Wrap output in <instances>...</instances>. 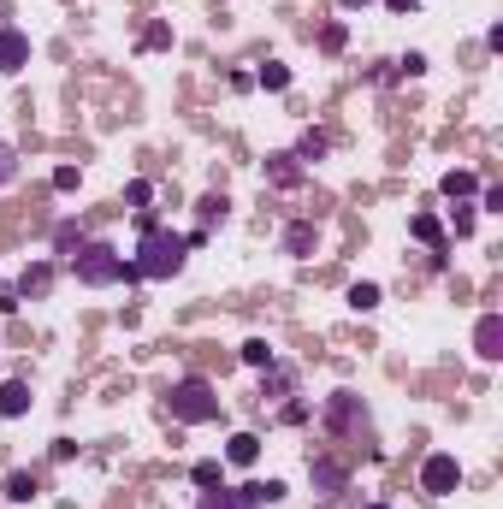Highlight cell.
Listing matches in <instances>:
<instances>
[{"label": "cell", "instance_id": "52a82bcc", "mask_svg": "<svg viewBox=\"0 0 503 509\" xmlns=\"http://www.w3.org/2000/svg\"><path fill=\"white\" fill-rule=\"evenodd\" d=\"M474 356L479 361L503 356V314H479V320H474Z\"/></svg>", "mask_w": 503, "mask_h": 509}, {"label": "cell", "instance_id": "9c48e42d", "mask_svg": "<svg viewBox=\"0 0 503 509\" xmlns=\"http://www.w3.org/2000/svg\"><path fill=\"white\" fill-rule=\"evenodd\" d=\"M308 480L320 485V497H338L343 485H350V468H338L332 456H314V462H308Z\"/></svg>", "mask_w": 503, "mask_h": 509}, {"label": "cell", "instance_id": "3957f363", "mask_svg": "<svg viewBox=\"0 0 503 509\" xmlns=\"http://www.w3.org/2000/svg\"><path fill=\"white\" fill-rule=\"evenodd\" d=\"M166 409H172V421L178 426H208V421H219V391L208 386V379H172V391H166Z\"/></svg>", "mask_w": 503, "mask_h": 509}, {"label": "cell", "instance_id": "ac0fdd59", "mask_svg": "<svg viewBox=\"0 0 503 509\" xmlns=\"http://www.w3.org/2000/svg\"><path fill=\"white\" fill-rule=\"evenodd\" d=\"M409 237H415V243H427V249H444V225L432 220V213H415V220H409Z\"/></svg>", "mask_w": 503, "mask_h": 509}, {"label": "cell", "instance_id": "8fae6325", "mask_svg": "<svg viewBox=\"0 0 503 509\" xmlns=\"http://www.w3.org/2000/svg\"><path fill=\"white\" fill-rule=\"evenodd\" d=\"M302 172H308V166H302V161H296V154H290V149L266 154V178H273L278 190H296V184H302Z\"/></svg>", "mask_w": 503, "mask_h": 509}, {"label": "cell", "instance_id": "8d00e7d4", "mask_svg": "<svg viewBox=\"0 0 503 509\" xmlns=\"http://www.w3.org/2000/svg\"><path fill=\"white\" fill-rule=\"evenodd\" d=\"M6 18H13V6H6V0H0V30H6Z\"/></svg>", "mask_w": 503, "mask_h": 509}, {"label": "cell", "instance_id": "8992f818", "mask_svg": "<svg viewBox=\"0 0 503 509\" xmlns=\"http://www.w3.org/2000/svg\"><path fill=\"white\" fill-rule=\"evenodd\" d=\"M24 65H30V36L6 24V30H0V77H18Z\"/></svg>", "mask_w": 503, "mask_h": 509}, {"label": "cell", "instance_id": "83f0119b", "mask_svg": "<svg viewBox=\"0 0 503 509\" xmlns=\"http://www.w3.org/2000/svg\"><path fill=\"white\" fill-rule=\"evenodd\" d=\"M18 178V154H13V142H0V190Z\"/></svg>", "mask_w": 503, "mask_h": 509}, {"label": "cell", "instance_id": "e0dca14e", "mask_svg": "<svg viewBox=\"0 0 503 509\" xmlns=\"http://www.w3.org/2000/svg\"><path fill=\"white\" fill-rule=\"evenodd\" d=\"M255 83H261L266 95H285V89H290V65L285 60H266L261 72H255Z\"/></svg>", "mask_w": 503, "mask_h": 509}, {"label": "cell", "instance_id": "d6a6232c", "mask_svg": "<svg viewBox=\"0 0 503 509\" xmlns=\"http://www.w3.org/2000/svg\"><path fill=\"white\" fill-rule=\"evenodd\" d=\"M450 225H456V237H468V231H474V208H468V201H456Z\"/></svg>", "mask_w": 503, "mask_h": 509}, {"label": "cell", "instance_id": "7a4b0ae2", "mask_svg": "<svg viewBox=\"0 0 503 509\" xmlns=\"http://www.w3.org/2000/svg\"><path fill=\"white\" fill-rule=\"evenodd\" d=\"M184 261H189V243H184V237L166 231V225H149L131 267H137V279H154V285H160V279H178V273H184Z\"/></svg>", "mask_w": 503, "mask_h": 509}, {"label": "cell", "instance_id": "f35d334b", "mask_svg": "<svg viewBox=\"0 0 503 509\" xmlns=\"http://www.w3.org/2000/svg\"><path fill=\"white\" fill-rule=\"evenodd\" d=\"M362 509H391V504H362Z\"/></svg>", "mask_w": 503, "mask_h": 509}, {"label": "cell", "instance_id": "cb8c5ba5", "mask_svg": "<svg viewBox=\"0 0 503 509\" xmlns=\"http://www.w3.org/2000/svg\"><path fill=\"white\" fill-rule=\"evenodd\" d=\"M196 213H201V231H208V225H219V220L231 213V201H226V196H201V201H196Z\"/></svg>", "mask_w": 503, "mask_h": 509}, {"label": "cell", "instance_id": "ba28073f", "mask_svg": "<svg viewBox=\"0 0 503 509\" xmlns=\"http://www.w3.org/2000/svg\"><path fill=\"white\" fill-rule=\"evenodd\" d=\"M314 249H320V225H314V220L285 225V255H290V261H308Z\"/></svg>", "mask_w": 503, "mask_h": 509}, {"label": "cell", "instance_id": "ffe728a7", "mask_svg": "<svg viewBox=\"0 0 503 509\" xmlns=\"http://www.w3.org/2000/svg\"><path fill=\"white\" fill-rule=\"evenodd\" d=\"M77 249H83V231H77L72 220H60L53 225V255H77Z\"/></svg>", "mask_w": 503, "mask_h": 509}, {"label": "cell", "instance_id": "277c9868", "mask_svg": "<svg viewBox=\"0 0 503 509\" xmlns=\"http://www.w3.org/2000/svg\"><path fill=\"white\" fill-rule=\"evenodd\" d=\"M421 492L427 497H456L462 492V462H456L450 450H432V456L421 462Z\"/></svg>", "mask_w": 503, "mask_h": 509}, {"label": "cell", "instance_id": "1f68e13d", "mask_svg": "<svg viewBox=\"0 0 503 509\" xmlns=\"http://www.w3.org/2000/svg\"><path fill=\"white\" fill-rule=\"evenodd\" d=\"M83 184V172H77V166H53V190H77Z\"/></svg>", "mask_w": 503, "mask_h": 509}, {"label": "cell", "instance_id": "f1b7e54d", "mask_svg": "<svg viewBox=\"0 0 503 509\" xmlns=\"http://www.w3.org/2000/svg\"><path fill=\"white\" fill-rule=\"evenodd\" d=\"M142 48H172V24H149L142 30Z\"/></svg>", "mask_w": 503, "mask_h": 509}, {"label": "cell", "instance_id": "4dcf8cb0", "mask_svg": "<svg viewBox=\"0 0 503 509\" xmlns=\"http://www.w3.org/2000/svg\"><path fill=\"white\" fill-rule=\"evenodd\" d=\"M397 72H402V77H421V72H427V54H415V48H409V54L397 60Z\"/></svg>", "mask_w": 503, "mask_h": 509}, {"label": "cell", "instance_id": "d4e9b609", "mask_svg": "<svg viewBox=\"0 0 503 509\" xmlns=\"http://www.w3.org/2000/svg\"><path fill=\"white\" fill-rule=\"evenodd\" d=\"M149 201H154V184H149V178H131V184H125V208H149Z\"/></svg>", "mask_w": 503, "mask_h": 509}, {"label": "cell", "instance_id": "7402d4cb", "mask_svg": "<svg viewBox=\"0 0 503 509\" xmlns=\"http://www.w3.org/2000/svg\"><path fill=\"white\" fill-rule=\"evenodd\" d=\"M350 308H355V314H373V308H379V285H373V279L350 285Z\"/></svg>", "mask_w": 503, "mask_h": 509}, {"label": "cell", "instance_id": "f546056e", "mask_svg": "<svg viewBox=\"0 0 503 509\" xmlns=\"http://www.w3.org/2000/svg\"><path fill=\"white\" fill-rule=\"evenodd\" d=\"M474 213H503V190L486 184V190H479V208H474Z\"/></svg>", "mask_w": 503, "mask_h": 509}, {"label": "cell", "instance_id": "836d02e7", "mask_svg": "<svg viewBox=\"0 0 503 509\" xmlns=\"http://www.w3.org/2000/svg\"><path fill=\"white\" fill-rule=\"evenodd\" d=\"M77 456V438H53V462H72Z\"/></svg>", "mask_w": 503, "mask_h": 509}, {"label": "cell", "instance_id": "6da1fadb", "mask_svg": "<svg viewBox=\"0 0 503 509\" xmlns=\"http://www.w3.org/2000/svg\"><path fill=\"white\" fill-rule=\"evenodd\" d=\"M72 279L89 285V290H107V285H137V267H131L107 237H83V249L72 255Z\"/></svg>", "mask_w": 503, "mask_h": 509}, {"label": "cell", "instance_id": "d6986e66", "mask_svg": "<svg viewBox=\"0 0 503 509\" xmlns=\"http://www.w3.org/2000/svg\"><path fill=\"white\" fill-rule=\"evenodd\" d=\"M273 344H266V338H249V344H243V367H255V373H266V367H273Z\"/></svg>", "mask_w": 503, "mask_h": 509}, {"label": "cell", "instance_id": "4316f807", "mask_svg": "<svg viewBox=\"0 0 503 509\" xmlns=\"http://www.w3.org/2000/svg\"><path fill=\"white\" fill-rule=\"evenodd\" d=\"M343 42H350V30H343V24H326V30H320V54H343Z\"/></svg>", "mask_w": 503, "mask_h": 509}, {"label": "cell", "instance_id": "5bb4252c", "mask_svg": "<svg viewBox=\"0 0 503 509\" xmlns=\"http://www.w3.org/2000/svg\"><path fill=\"white\" fill-rule=\"evenodd\" d=\"M226 462H231V468H255V462H261V438H255V433H231Z\"/></svg>", "mask_w": 503, "mask_h": 509}, {"label": "cell", "instance_id": "2e32d148", "mask_svg": "<svg viewBox=\"0 0 503 509\" xmlns=\"http://www.w3.org/2000/svg\"><path fill=\"white\" fill-rule=\"evenodd\" d=\"M439 190H444L450 201H468V196H479V178L468 172V166H456V172H444V178H439Z\"/></svg>", "mask_w": 503, "mask_h": 509}, {"label": "cell", "instance_id": "4fadbf2b", "mask_svg": "<svg viewBox=\"0 0 503 509\" xmlns=\"http://www.w3.org/2000/svg\"><path fill=\"white\" fill-rule=\"evenodd\" d=\"M30 415V386L24 379H6L0 386V421H24Z\"/></svg>", "mask_w": 503, "mask_h": 509}, {"label": "cell", "instance_id": "5b68a950", "mask_svg": "<svg viewBox=\"0 0 503 509\" xmlns=\"http://www.w3.org/2000/svg\"><path fill=\"white\" fill-rule=\"evenodd\" d=\"M326 426H332V433H362V426H367V403L355 397V391H332V397H326Z\"/></svg>", "mask_w": 503, "mask_h": 509}, {"label": "cell", "instance_id": "603a6c76", "mask_svg": "<svg viewBox=\"0 0 503 509\" xmlns=\"http://www.w3.org/2000/svg\"><path fill=\"white\" fill-rule=\"evenodd\" d=\"M290 154H296L302 166H314V161H326V137H320V131H308V137H302V142H296V149H290Z\"/></svg>", "mask_w": 503, "mask_h": 509}, {"label": "cell", "instance_id": "44dd1931", "mask_svg": "<svg viewBox=\"0 0 503 509\" xmlns=\"http://www.w3.org/2000/svg\"><path fill=\"white\" fill-rule=\"evenodd\" d=\"M189 480H196L201 492H214V485L226 480V462H214V456H208V462H196V468H189Z\"/></svg>", "mask_w": 503, "mask_h": 509}, {"label": "cell", "instance_id": "30bf717a", "mask_svg": "<svg viewBox=\"0 0 503 509\" xmlns=\"http://www.w3.org/2000/svg\"><path fill=\"white\" fill-rule=\"evenodd\" d=\"M0 497H6V504H36V497H42V474L13 468V474H6V485H0Z\"/></svg>", "mask_w": 503, "mask_h": 509}, {"label": "cell", "instance_id": "9a60e30c", "mask_svg": "<svg viewBox=\"0 0 503 509\" xmlns=\"http://www.w3.org/2000/svg\"><path fill=\"white\" fill-rule=\"evenodd\" d=\"M48 290H53V267L48 261H30L24 279H18V297H48Z\"/></svg>", "mask_w": 503, "mask_h": 509}, {"label": "cell", "instance_id": "7c38bea8", "mask_svg": "<svg viewBox=\"0 0 503 509\" xmlns=\"http://www.w3.org/2000/svg\"><path fill=\"white\" fill-rule=\"evenodd\" d=\"M285 492H290L285 480H249V485H237L243 509H266V504H285Z\"/></svg>", "mask_w": 503, "mask_h": 509}, {"label": "cell", "instance_id": "d590c367", "mask_svg": "<svg viewBox=\"0 0 503 509\" xmlns=\"http://www.w3.org/2000/svg\"><path fill=\"white\" fill-rule=\"evenodd\" d=\"M385 6H391V13H415L421 0H385Z\"/></svg>", "mask_w": 503, "mask_h": 509}, {"label": "cell", "instance_id": "484cf974", "mask_svg": "<svg viewBox=\"0 0 503 509\" xmlns=\"http://www.w3.org/2000/svg\"><path fill=\"white\" fill-rule=\"evenodd\" d=\"M196 509H243V497L237 492H226V485H214V492H201V504Z\"/></svg>", "mask_w": 503, "mask_h": 509}, {"label": "cell", "instance_id": "74e56055", "mask_svg": "<svg viewBox=\"0 0 503 509\" xmlns=\"http://www.w3.org/2000/svg\"><path fill=\"white\" fill-rule=\"evenodd\" d=\"M338 6H343V13H355V6H367V0H338Z\"/></svg>", "mask_w": 503, "mask_h": 509}, {"label": "cell", "instance_id": "e575fe53", "mask_svg": "<svg viewBox=\"0 0 503 509\" xmlns=\"http://www.w3.org/2000/svg\"><path fill=\"white\" fill-rule=\"evenodd\" d=\"M0 314H18V285H0Z\"/></svg>", "mask_w": 503, "mask_h": 509}]
</instances>
